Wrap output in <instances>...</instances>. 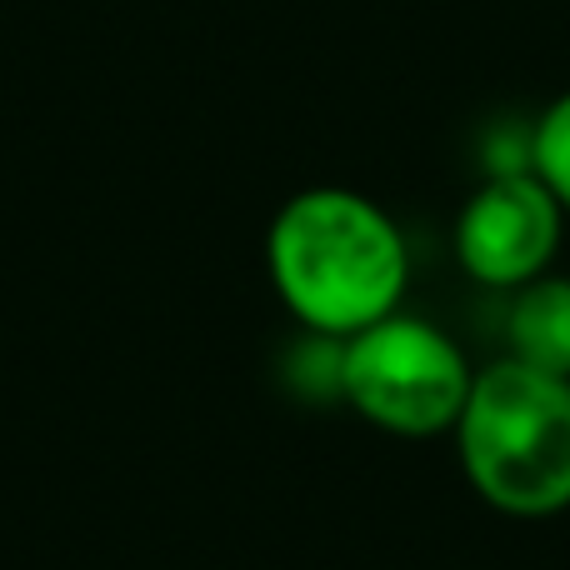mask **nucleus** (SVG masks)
Listing matches in <instances>:
<instances>
[{
  "mask_svg": "<svg viewBox=\"0 0 570 570\" xmlns=\"http://www.w3.org/2000/svg\"><path fill=\"white\" fill-rule=\"evenodd\" d=\"M266 271L281 305L311 335L351 341L401 311L411 246L391 210L345 186L295 190L266 230Z\"/></svg>",
  "mask_w": 570,
  "mask_h": 570,
  "instance_id": "obj_1",
  "label": "nucleus"
},
{
  "mask_svg": "<svg viewBox=\"0 0 570 570\" xmlns=\"http://www.w3.org/2000/svg\"><path fill=\"white\" fill-rule=\"evenodd\" d=\"M566 210L535 170H495L455 216V261L491 291H521L546 276L566 236Z\"/></svg>",
  "mask_w": 570,
  "mask_h": 570,
  "instance_id": "obj_4",
  "label": "nucleus"
},
{
  "mask_svg": "<svg viewBox=\"0 0 570 570\" xmlns=\"http://www.w3.org/2000/svg\"><path fill=\"white\" fill-rule=\"evenodd\" d=\"M455 455L491 511L515 521L561 515L570 505V381L495 361L475 371L455 421Z\"/></svg>",
  "mask_w": 570,
  "mask_h": 570,
  "instance_id": "obj_2",
  "label": "nucleus"
},
{
  "mask_svg": "<svg viewBox=\"0 0 570 570\" xmlns=\"http://www.w3.org/2000/svg\"><path fill=\"white\" fill-rule=\"evenodd\" d=\"M475 371L455 335L421 315H385V321L341 341V401L361 421L391 435H445L465 411Z\"/></svg>",
  "mask_w": 570,
  "mask_h": 570,
  "instance_id": "obj_3",
  "label": "nucleus"
},
{
  "mask_svg": "<svg viewBox=\"0 0 570 570\" xmlns=\"http://www.w3.org/2000/svg\"><path fill=\"white\" fill-rule=\"evenodd\" d=\"M531 170L570 216V86L531 120Z\"/></svg>",
  "mask_w": 570,
  "mask_h": 570,
  "instance_id": "obj_6",
  "label": "nucleus"
},
{
  "mask_svg": "<svg viewBox=\"0 0 570 570\" xmlns=\"http://www.w3.org/2000/svg\"><path fill=\"white\" fill-rule=\"evenodd\" d=\"M505 355L531 371L566 375L570 381V276H535L511 291L505 311Z\"/></svg>",
  "mask_w": 570,
  "mask_h": 570,
  "instance_id": "obj_5",
  "label": "nucleus"
}]
</instances>
